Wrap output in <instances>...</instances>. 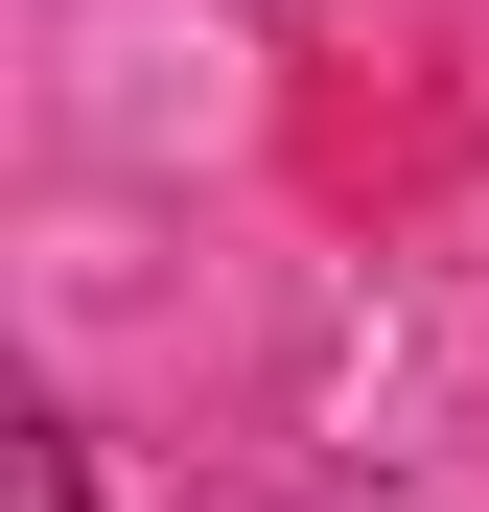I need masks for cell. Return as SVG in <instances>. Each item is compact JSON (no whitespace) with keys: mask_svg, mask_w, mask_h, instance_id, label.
Returning <instances> with one entry per match:
<instances>
[{"mask_svg":"<svg viewBox=\"0 0 489 512\" xmlns=\"http://www.w3.org/2000/svg\"><path fill=\"white\" fill-rule=\"evenodd\" d=\"M0 512H94V489H70V419H24V489H0Z\"/></svg>","mask_w":489,"mask_h":512,"instance_id":"1","label":"cell"}]
</instances>
